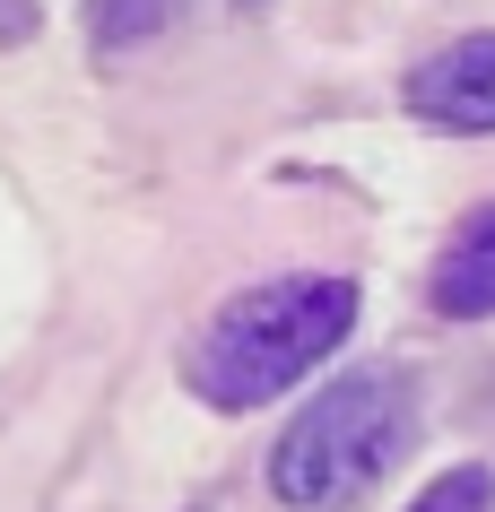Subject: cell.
<instances>
[{
    "label": "cell",
    "mask_w": 495,
    "mask_h": 512,
    "mask_svg": "<svg viewBox=\"0 0 495 512\" xmlns=\"http://www.w3.org/2000/svg\"><path fill=\"white\" fill-rule=\"evenodd\" d=\"M348 330H357V278L348 270L261 278L209 313V330L183 348V382H192V400L235 417V408H261L287 382H304Z\"/></svg>",
    "instance_id": "obj_1"
},
{
    "label": "cell",
    "mask_w": 495,
    "mask_h": 512,
    "mask_svg": "<svg viewBox=\"0 0 495 512\" xmlns=\"http://www.w3.org/2000/svg\"><path fill=\"white\" fill-rule=\"evenodd\" d=\"M409 434H417V382L391 374V365H357V374L330 382L322 400H304V417L278 434L270 495L287 512H330L383 478L391 460L409 452Z\"/></svg>",
    "instance_id": "obj_2"
},
{
    "label": "cell",
    "mask_w": 495,
    "mask_h": 512,
    "mask_svg": "<svg viewBox=\"0 0 495 512\" xmlns=\"http://www.w3.org/2000/svg\"><path fill=\"white\" fill-rule=\"evenodd\" d=\"M400 96H409L417 122H435V131H495V35H461V44H443V53H426L400 79Z\"/></svg>",
    "instance_id": "obj_3"
},
{
    "label": "cell",
    "mask_w": 495,
    "mask_h": 512,
    "mask_svg": "<svg viewBox=\"0 0 495 512\" xmlns=\"http://www.w3.org/2000/svg\"><path fill=\"white\" fill-rule=\"evenodd\" d=\"M426 296H435L443 322H487V313H495V200H487V209H469L461 235L435 252Z\"/></svg>",
    "instance_id": "obj_4"
},
{
    "label": "cell",
    "mask_w": 495,
    "mask_h": 512,
    "mask_svg": "<svg viewBox=\"0 0 495 512\" xmlns=\"http://www.w3.org/2000/svg\"><path fill=\"white\" fill-rule=\"evenodd\" d=\"M183 18V0H87V44L96 53H131L148 35H165Z\"/></svg>",
    "instance_id": "obj_5"
},
{
    "label": "cell",
    "mask_w": 495,
    "mask_h": 512,
    "mask_svg": "<svg viewBox=\"0 0 495 512\" xmlns=\"http://www.w3.org/2000/svg\"><path fill=\"white\" fill-rule=\"evenodd\" d=\"M409 512H495V469H443L435 486H417V504Z\"/></svg>",
    "instance_id": "obj_6"
},
{
    "label": "cell",
    "mask_w": 495,
    "mask_h": 512,
    "mask_svg": "<svg viewBox=\"0 0 495 512\" xmlns=\"http://www.w3.org/2000/svg\"><path fill=\"white\" fill-rule=\"evenodd\" d=\"M35 35V0H0V44H27Z\"/></svg>",
    "instance_id": "obj_7"
},
{
    "label": "cell",
    "mask_w": 495,
    "mask_h": 512,
    "mask_svg": "<svg viewBox=\"0 0 495 512\" xmlns=\"http://www.w3.org/2000/svg\"><path fill=\"white\" fill-rule=\"evenodd\" d=\"M244 9H261V0H244Z\"/></svg>",
    "instance_id": "obj_8"
}]
</instances>
